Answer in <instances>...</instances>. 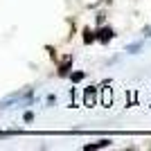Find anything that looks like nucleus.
I'll use <instances>...</instances> for the list:
<instances>
[{"instance_id": "obj_8", "label": "nucleus", "mask_w": 151, "mask_h": 151, "mask_svg": "<svg viewBox=\"0 0 151 151\" xmlns=\"http://www.w3.org/2000/svg\"><path fill=\"white\" fill-rule=\"evenodd\" d=\"M83 79V72H75V75H72V81H81Z\"/></svg>"}, {"instance_id": "obj_7", "label": "nucleus", "mask_w": 151, "mask_h": 151, "mask_svg": "<svg viewBox=\"0 0 151 151\" xmlns=\"http://www.w3.org/2000/svg\"><path fill=\"white\" fill-rule=\"evenodd\" d=\"M138 50H140V43H133V45H129V47H126V52H131V54H135Z\"/></svg>"}, {"instance_id": "obj_2", "label": "nucleus", "mask_w": 151, "mask_h": 151, "mask_svg": "<svg viewBox=\"0 0 151 151\" xmlns=\"http://www.w3.org/2000/svg\"><path fill=\"white\" fill-rule=\"evenodd\" d=\"M95 38H97V41H101V43H106V41H111V38H113V29H111V27H104V29H99L97 34H95Z\"/></svg>"}, {"instance_id": "obj_1", "label": "nucleus", "mask_w": 151, "mask_h": 151, "mask_svg": "<svg viewBox=\"0 0 151 151\" xmlns=\"http://www.w3.org/2000/svg\"><path fill=\"white\" fill-rule=\"evenodd\" d=\"M95 101H97V88L90 86V88L83 90V104H86V106H93Z\"/></svg>"}, {"instance_id": "obj_9", "label": "nucleus", "mask_w": 151, "mask_h": 151, "mask_svg": "<svg viewBox=\"0 0 151 151\" xmlns=\"http://www.w3.org/2000/svg\"><path fill=\"white\" fill-rule=\"evenodd\" d=\"M23 120H25V122H32V120H34V113H25V115H23Z\"/></svg>"}, {"instance_id": "obj_10", "label": "nucleus", "mask_w": 151, "mask_h": 151, "mask_svg": "<svg viewBox=\"0 0 151 151\" xmlns=\"http://www.w3.org/2000/svg\"><path fill=\"white\" fill-rule=\"evenodd\" d=\"M106 2H111V0H106Z\"/></svg>"}, {"instance_id": "obj_4", "label": "nucleus", "mask_w": 151, "mask_h": 151, "mask_svg": "<svg viewBox=\"0 0 151 151\" xmlns=\"http://www.w3.org/2000/svg\"><path fill=\"white\" fill-rule=\"evenodd\" d=\"M111 145V140H97V142H95V145H86V149H104V147H108Z\"/></svg>"}, {"instance_id": "obj_5", "label": "nucleus", "mask_w": 151, "mask_h": 151, "mask_svg": "<svg viewBox=\"0 0 151 151\" xmlns=\"http://www.w3.org/2000/svg\"><path fill=\"white\" fill-rule=\"evenodd\" d=\"M70 63H72V57H68L65 61L61 63V68H59V75H61V77H65V75H68V70H70Z\"/></svg>"}, {"instance_id": "obj_3", "label": "nucleus", "mask_w": 151, "mask_h": 151, "mask_svg": "<svg viewBox=\"0 0 151 151\" xmlns=\"http://www.w3.org/2000/svg\"><path fill=\"white\" fill-rule=\"evenodd\" d=\"M101 104L104 106H111V101H113V95H111V88H106V86H101Z\"/></svg>"}, {"instance_id": "obj_6", "label": "nucleus", "mask_w": 151, "mask_h": 151, "mask_svg": "<svg viewBox=\"0 0 151 151\" xmlns=\"http://www.w3.org/2000/svg\"><path fill=\"white\" fill-rule=\"evenodd\" d=\"M93 41H97V38H95V32L90 29V27H86V29H83V43H93Z\"/></svg>"}]
</instances>
